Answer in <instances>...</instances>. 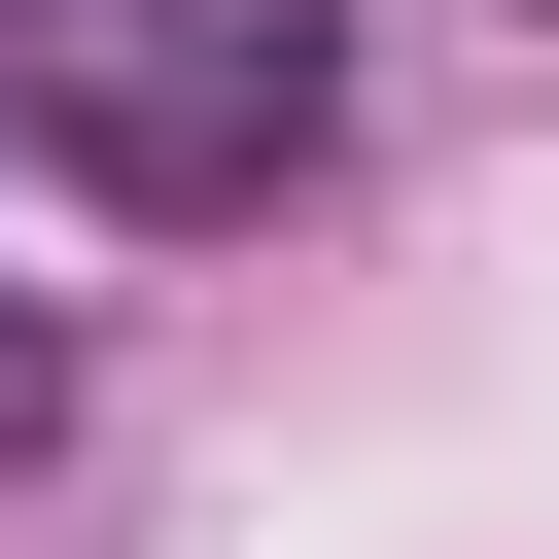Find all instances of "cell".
<instances>
[{
	"mask_svg": "<svg viewBox=\"0 0 559 559\" xmlns=\"http://www.w3.org/2000/svg\"><path fill=\"white\" fill-rule=\"evenodd\" d=\"M0 140L105 210H280L349 140V35L314 0H0Z\"/></svg>",
	"mask_w": 559,
	"mask_h": 559,
	"instance_id": "cell-1",
	"label": "cell"
},
{
	"mask_svg": "<svg viewBox=\"0 0 559 559\" xmlns=\"http://www.w3.org/2000/svg\"><path fill=\"white\" fill-rule=\"evenodd\" d=\"M0 454H35V314H0Z\"/></svg>",
	"mask_w": 559,
	"mask_h": 559,
	"instance_id": "cell-2",
	"label": "cell"
}]
</instances>
